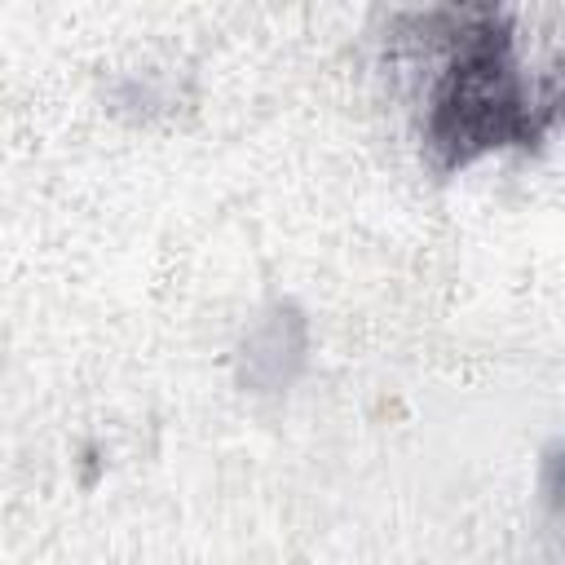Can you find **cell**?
I'll use <instances>...</instances> for the list:
<instances>
[{
    "instance_id": "cell-1",
    "label": "cell",
    "mask_w": 565,
    "mask_h": 565,
    "mask_svg": "<svg viewBox=\"0 0 565 565\" xmlns=\"http://www.w3.org/2000/svg\"><path fill=\"white\" fill-rule=\"evenodd\" d=\"M397 35H406L411 71L424 88V146L441 168L530 141L552 119L556 79L525 75L508 13L490 4L428 9L402 18Z\"/></svg>"
},
{
    "instance_id": "cell-2",
    "label": "cell",
    "mask_w": 565,
    "mask_h": 565,
    "mask_svg": "<svg viewBox=\"0 0 565 565\" xmlns=\"http://www.w3.org/2000/svg\"><path fill=\"white\" fill-rule=\"evenodd\" d=\"M309 327L291 300H274L243 335L238 349V380L256 393H278L291 384V375L305 362Z\"/></svg>"
}]
</instances>
